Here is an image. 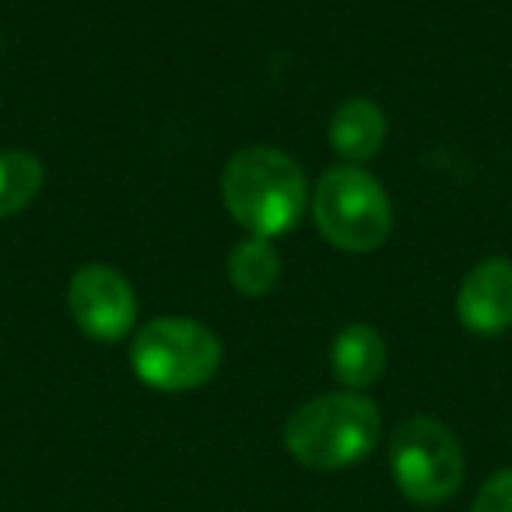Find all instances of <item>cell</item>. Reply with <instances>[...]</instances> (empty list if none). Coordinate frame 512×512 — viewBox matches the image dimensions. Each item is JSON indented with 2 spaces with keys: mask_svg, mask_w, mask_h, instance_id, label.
<instances>
[{
  "mask_svg": "<svg viewBox=\"0 0 512 512\" xmlns=\"http://www.w3.org/2000/svg\"><path fill=\"white\" fill-rule=\"evenodd\" d=\"M309 179L292 155L264 144L235 151L221 169V200L228 214L256 239L288 235L309 211Z\"/></svg>",
  "mask_w": 512,
  "mask_h": 512,
  "instance_id": "1",
  "label": "cell"
},
{
  "mask_svg": "<svg viewBox=\"0 0 512 512\" xmlns=\"http://www.w3.org/2000/svg\"><path fill=\"white\" fill-rule=\"evenodd\" d=\"M383 435L379 407L365 393L337 390L306 400L285 421V446L302 467L344 470L362 463Z\"/></svg>",
  "mask_w": 512,
  "mask_h": 512,
  "instance_id": "2",
  "label": "cell"
},
{
  "mask_svg": "<svg viewBox=\"0 0 512 512\" xmlns=\"http://www.w3.org/2000/svg\"><path fill=\"white\" fill-rule=\"evenodd\" d=\"M309 207L323 239L344 253H372L393 232L390 197L362 165H334L323 172Z\"/></svg>",
  "mask_w": 512,
  "mask_h": 512,
  "instance_id": "3",
  "label": "cell"
},
{
  "mask_svg": "<svg viewBox=\"0 0 512 512\" xmlns=\"http://www.w3.org/2000/svg\"><path fill=\"white\" fill-rule=\"evenodd\" d=\"M130 365H134V376L151 390L186 393L218 376L221 341L200 320L158 316L134 334Z\"/></svg>",
  "mask_w": 512,
  "mask_h": 512,
  "instance_id": "4",
  "label": "cell"
},
{
  "mask_svg": "<svg viewBox=\"0 0 512 512\" xmlns=\"http://www.w3.org/2000/svg\"><path fill=\"white\" fill-rule=\"evenodd\" d=\"M390 474L404 498L418 505H439L460 491L467 460L453 428L442 425L439 418L414 414L393 432Z\"/></svg>",
  "mask_w": 512,
  "mask_h": 512,
  "instance_id": "5",
  "label": "cell"
},
{
  "mask_svg": "<svg viewBox=\"0 0 512 512\" xmlns=\"http://www.w3.org/2000/svg\"><path fill=\"white\" fill-rule=\"evenodd\" d=\"M67 309L85 337L116 344L137 327V295L116 267H78L67 285Z\"/></svg>",
  "mask_w": 512,
  "mask_h": 512,
  "instance_id": "6",
  "label": "cell"
},
{
  "mask_svg": "<svg viewBox=\"0 0 512 512\" xmlns=\"http://www.w3.org/2000/svg\"><path fill=\"white\" fill-rule=\"evenodd\" d=\"M456 316L477 337H495L512 327V260L491 256L470 267L456 292Z\"/></svg>",
  "mask_w": 512,
  "mask_h": 512,
  "instance_id": "7",
  "label": "cell"
},
{
  "mask_svg": "<svg viewBox=\"0 0 512 512\" xmlns=\"http://www.w3.org/2000/svg\"><path fill=\"white\" fill-rule=\"evenodd\" d=\"M330 372L344 390H369L386 372V341L369 323H351L330 344Z\"/></svg>",
  "mask_w": 512,
  "mask_h": 512,
  "instance_id": "8",
  "label": "cell"
},
{
  "mask_svg": "<svg viewBox=\"0 0 512 512\" xmlns=\"http://www.w3.org/2000/svg\"><path fill=\"white\" fill-rule=\"evenodd\" d=\"M386 144V116L372 99H348L330 116V148L348 162H369Z\"/></svg>",
  "mask_w": 512,
  "mask_h": 512,
  "instance_id": "9",
  "label": "cell"
},
{
  "mask_svg": "<svg viewBox=\"0 0 512 512\" xmlns=\"http://www.w3.org/2000/svg\"><path fill=\"white\" fill-rule=\"evenodd\" d=\"M281 271H285V264H281V253L274 249L271 239L249 235L228 253V281H232L235 292L249 295V299L274 292L281 281Z\"/></svg>",
  "mask_w": 512,
  "mask_h": 512,
  "instance_id": "10",
  "label": "cell"
},
{
  "mask_svg": "<svg viewBox=\"0 0 512 512\" xmlns=\"http://www.w3.org/2000/svg\"><path fill=\"white\" fill-rule=\"evenodd\" d=\"M43 183V162L32 151H0V218L25 211L39 197Z\"/></svg>",
  "mask_w": 512,
  "mask_h": 512,
  "instance_id": "11",
  "label": "cell"
},
{
  "mask_svg": "<svg viewBox=\"0 0 512 512\" xmlns=\"http://www.w3.org/2000/svg\"><path fill=\"white\" fill-rule=\"evenodd\" d=\"M470 512H512V467L498 470L481 484Z\"/></svg>",
  "mask_w": 512,
  "mask_h": 512,
  "instance_id": "12",
  "label": "cell"
}]
</instances>
